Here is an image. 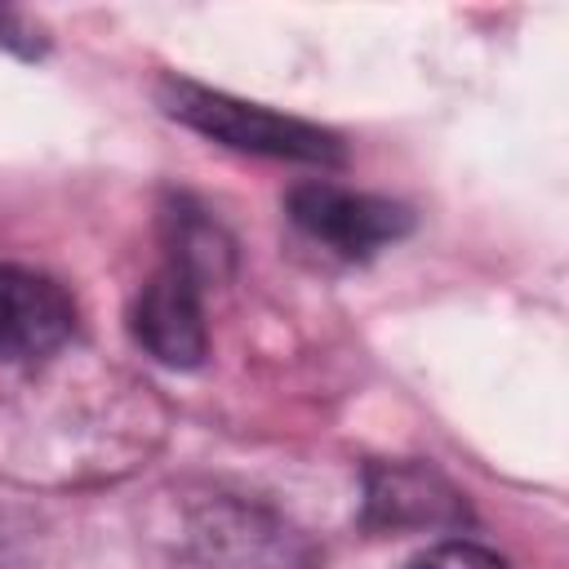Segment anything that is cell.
Segmentation results:
<instances>
[{
  "mask_svg": "<svg viewBox=\"0 0 569 569\" xmlns=\"http://www.w3.org/2000/svg\"><path fill=\"white\" fill-rule=\"evenodd\" d=\"M156 98H160L164 116H173L178 124H187L222 147H236V151H253V156H271V160H302V164H342L347 160V147L333 129L271 111L262 102L231 98L222 89H204L196 80L164 76Z\"/></svg>",
  "mask_w": 569,
  "mask_h": 569,
  "instance_id": "1",
  "label": "cell"
},
{
  "mask_svg": "<svg viewBox=\"0 0 569 569\" xmlns=\"http://www.w3.org/2000/svg\"><path fill=\"white\" fill-rule=\"evenodd\" d=\"M284 204L293 227L338 258H369L413 227V213L405 204L333 182H298Z\"/></svg>",
  "mask_w": 569,
  "mask_h": 569,
  "instance_id": "2",
  "label": "cell"
},
{
  "mask_svg": "<svg viewBox=\"0 0 569 569\" xmlns=\"http://www.w3.org/2000/svg\"><path fill=\"white\" fill-rule=\"evenodd\" d=\"M133 338L169 369H196L209 356V325L200 302V276L169 258L133 302Z\"/></svg>",
  "mask_w": 569,
  "mask_h": 569,
  "instance_id": "3",
  "label": "cell"
},
{
  "mask_svg": "<svg viewBox=\"0 0 569 569\" xmlns=\"http://www.w3.org/2000/svg\"><path fill=\"white\" fill-rule=\"evenodd\" d=\"M76 329V307L40 271L0 262V360H36L62 347Z\"/></svg>",
  "mask_w": 569,
  "mask_h": 569,
  "instance_id": "4",
  "label": "cell"
},
{
  "mask_svg": "<svg viewBox=\"0 0 569 569\" xmlns=\"http://www.w3.org/2000/svg\"><path fill=\"white\" fill-rule=\"evenodd\" d=\"M431 489H440L436 476L427 471H413V467H400V471H373L369 480V511L373 520L382 525H409V520H458L462 507H458V493H440L431 498Z\"/></svg>",
  "mask_w": 569,
  "mask_h": 569,
  "instance_id": "5",
  "label": "cell"
},
{
  "mask_svg": "<svg viewBox=\"0 0 569 569\" xmlns=\"http://www.w3.org/2000/svg\"><path fill=\"white\" fill-rule=\"evenodd\" d=\"M409 569H511L498 551L476 547V542H445L436 551H427L422 560H413Z\"/></svg>",
  "mask_w": 569,
  "mask_h": 569,
  "instance_id": "6",
  "label": "cell"
}]
</instances>
